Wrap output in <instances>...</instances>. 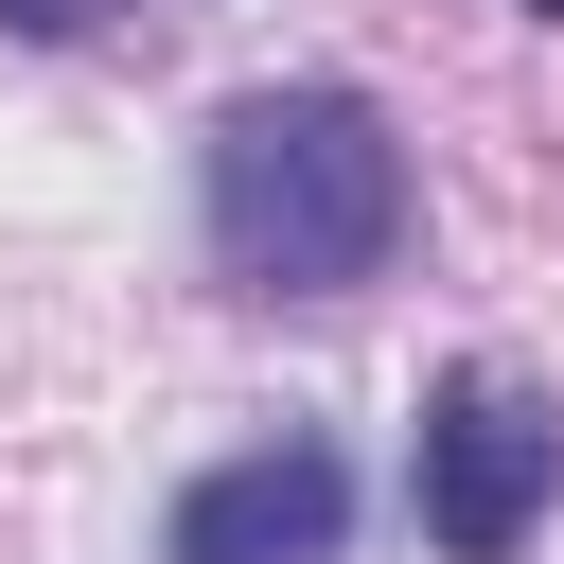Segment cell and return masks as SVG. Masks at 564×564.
I'll return each instance as SVG.
<instances>
[{
    "instance_id": "2",
    "label": "cell",
    "mask_w": 564,
    "mask_h": 564,
    "mask_svg": "<svg viewBox=\"0 0 564 564\" xmlns=\"http://www.w3.org/2000/svg\"><path fill=\"white\" fill-rule=\"evenodd\" d=\"M405 494H423V546L441 564H529L546 494H564V405L529 370H441L423 388V441H405Z\"/></svg>"
},
{
    "instance_id": "5",
    "label": "cell",
    "mask_w": 564,
    "mask_h": 564,
    "mask_svg": "<svg viewBox=\"0 0 564 564\" xmlns=\"http://www.w3.org/2000/svg\"><path fill=\"white\" fill-rule=\"evenodd\" d=\"M529 18H564V0H529Z\"/></svg>"
},
{
    "instance_id": "3",
    "label": "cell",
    "mask_w": 564,
    "mask_h": 564,
    "mask_svg": "<svg viewBox=\"0 0 564 564\" xmlns=\"http://www.w3.org/2000/svg\"><path fill=\"white\" fill-rule=\"evenodd\" d=\"M335 529H352L335 441H247L159 511V564H335Z\"/></svg>"
},
{
    "instance_id": "4",
    "label": "cell",
    "mask_w": 564,
    "mask_h": 564,
    "mask_svg": "<svg viewBox=\"0 0 564 564\" xmlns=\"http://www.w3.org/2000/svg\"><path fill=\"white\" fill-rule=\"evenodd\" d=\"M123 0H0V35H35V53H70V35H106Z\"/></svg>"
},
{
    "instance_id": "1",
    "label": "cell",
    "mask_w": 564,
    "mask_h": 564,
    "mask_svg": "<svg viewBox=\"0 0 564 564\" xmlns=\"http://www.w3.org/2000/svg\"><path fill=\"white\" fill-rule=\"evenodd\" d=\"M194 229L247 300H370L405 264V141L370 88H229L194 141Z\"/></svg>"
}]
</instances>
